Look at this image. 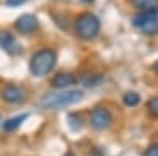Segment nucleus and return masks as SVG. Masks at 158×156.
<instances>
[{
    "label": "nucleus",
    "instance_id": "obj_1",
    "mask_svg": "<svg viewBox=\"0 0 158 156\" xmlns=\"http://www.w3.org/2000/svg\"><path fill=\"white\" fill-rule=\"evenodd\" d=\"M82 96H84L82 90H77V88H73V90L62 88V90H59V92L44 95L41 98V101H40V104H41V107L49 109V110L65 109V107L73 106V104L79 102L82 99Z\"/></svg>",
    "mask_w": 158,
    "mask_h": 156
},
{
    "label": "nucleus",
    "instance_id": "obj_2",
    "mask_svg": "<svg viewBox=\"0 0 158 156\" xmlns=\"http://www.w3.org/2000/svg\"><path fill=\"white\" fill-rule=\"evenodd\" d=\"M57 55L51 49H41L35 52L30 58V73L36 77H43L49 74L56 66Z\"/></svg>",
    "mask_w": 158,
    "mask_h": 156
},
{
    "label": "nucleus",
    "instance_id": "obj_3",
    "mask_svg": "<svg viewBox=\"0 0 158 156\" xmlns=\"http://www.w3.org/2000/svg\"><path fill=\"white\" fill-rule=\"evenodd\" d=\"M100 21L95 14L92 13H82L79 14L76 22H74V32L79 38L82 40H92L95 38L100 32Z\"/></svg>",
    "mask_w": 158,
    "mask_h": 156
},
{
    "label": "nucleus",
    "instance_id": "obj_4",
    "mask_svg": "<svg viewBox=\"0 0 158 156\" xmlns=\"http://www.w3.org/2000/svg\"><path fill=\"white\" fill-rule=\"evenodd\" d=\"M133 25L146 35L158 33V10L139 11L133 18Z\"/></svg>",
    "mask_w": 158,
    "mask_h": 156
},
{
    "label": "nucleus",
    "instance_id": "obj_5",
    "mask_svg": "<svg viewBox=\"0 0 158 156\" xmlns=\"http://www.w3.org/2000/svg\"><path fill=\"white\" fill-rule=\"evenodd\" d=\"M112 123V115L106 107H95L94 110L90 112V125L94 126L95 129H108Z\"/></svg>",
    "mask_w": 158,
    "mask_h": 156
},
{
    "label": "nucleus",
    "instance_id": "obj_6",
    "mask_svg": "<svg viewBox=\"0 0 158 156\" xmlns=\"http://www.w3.org/2000/svg\"><path fill=\"white\" fill-rule=\"evenodd\" d=\"M38 27H40V22H38V19L33 14H22L15 22V29L19 33H22V35L33 33V32L38 30Z\"/></svg>",
    "mask_w": 158,
    "mask_h": 156
},
{
    "label": "nucleus",
    "instance_id": "obj_7",
    "mask_svg": "<svg viewBox=\"0 0 158 156\" xmlns=\"http://www.w3.org/2000/svg\"><path fill=\"white\" fill-rule=\"evenodd\" d=\"M2 99L10 104H21L25 101V92L22 87L10 84L2 90Z\"/></svg>",
    "mask_w": 158,
    "mask_h": 156
},
{
    "label": "nucleus",
    "instance_id": "obj_8",
    "mask_svg": "<svg viewBox=\"0 0 158 156\" xmlns=\"http://www.w3.org/2000/svg\"><path fill=\"white\" fill-rule=\"evenodd\" d=\"M51 84H52V87H54V88H59V90L68 88V87H71V85L76 84V77H74V74H71V73L62 71V73H57L54 77H52Z\"/></svg>",
    "mask_w": 158,
    "mask_h": 156
},
{
    "label": "nucleus",
    "instance_id": "obj_9",
    "mask_svg": "<svg viewBox=\"0 0 158 156\" xmlns=\"http://www.w3.org/2000/svg\"><path fill=\"white\" fill-rule=\"evenodd\" d=\"M0 47L5 49L8 54H21V47L16 43V40L13 38L11 33L8 32H0Z\"/></svg>",
    "mask_w": 158,
    "mask_h": 156
},
{
    "label": "nucleus",
    "instance_id": "obj_10",
    "mask_svg": "<svg viewBox=\"0 0 158 156\" xmlns=\"http://www.w3.org/2000/svg\"><path fill=\"white\" fill-rule=\"evenodd\" d=\"M27 118V114H22V115H18V117H13V118L3 122V131L6 133H11V131H16V129L22 125V122Z\"/></svg>",
    "mask_w": 158,
    "mask_h": 156
},
{
    "label": "nucleus",
    "instance_id": "obj_11",
    "mask_svg": "<svg viewBox=\"0 0 158 156\" xmlns=\"http://www.w3.org/2000/svg\"><path fill=\"white\" fill-rule=\"evenodd\" d=\"M131 5L139 11L158 10V0H131Z\"/></svg>",
    "mask_w": 158,
    "mask_h": 156
},
{
    "label": "nucleus",
    "instance_id": "obj_12",
    "mask_svg": "<svg viewBox=\"0 0 158 156\" xmlns=\"http://www.w3.org/2000/svg\"><path fill=\"white\" fill-rule=\"evenodd\" d=\"M139 101H141V98H139V95H138V93H135V92H128V93H125V96H123V102H125V106H130V107L138 106Z\"/></svg>",
    "mask_w": 158,
    "mask_h": 156
},
{
    "label": "nucleus",
    "instance_id": "obj_13",
    "mask_svg": "<svg viewBox=\"0 0 158 156\" xmlns=\"http://www.w3.org/2000/svg\"><path fill=\"white\" fill-rule=\"evenodd\" d=\"M147 109H149V112H150L152 117H158V96L152 98L147 102Z\"/></svg>",
    "mask_w": 158,
    "mask_h": 156
},
{
    "label": "nucleus",
    "instance_id": "obj_14",
    "mask_svg": "<svg viewBox=\"0 0 158 156\" xmlns=\"http://www.w3.org/2000/svg\"><path fill=\"white\" fill-rule=\"evenodd\" d=\"M68 123H70V126L73 128V129H79V128H82V118L79 115H74V114H71L70 117H68Z\"/></svg>",
    "mask_w": 158,
    "mask_h": 156
},
{
    "label": "nucleus",
    "instance_id": "obj_15",
    "mask_svg": "<svg viewBox=\"0 0 158 156\" xmlns=\"http://www.w3.org/2000/svg\"><path fill=\"white\" fill-rule=\"evenodd\" d=\"M144 156H158V144H153V145H150V147L146 150Z\"/></svg>",
    "mask_w": 158,
    "mask_h": 156
},
{
    "label": "nucleus",
    "instance_id": "obj_16",
    "mask_svg": "<svg viewBox=\"0 0 158 156\" xmlns=\"http://www.w3.org/2000/svg\"><path fill=\"white\" fill-rule=\"evenodd\" d=\"M25 2H27V0H6V5L8 6H19Z\"/></svg>",
    "mask_w": 158,
    "mask_h": 156
},
{
    "label": "nucleus",
    "instance_id": "obj_17",
    "mask_svg": "<svg viewBox=\"0 0 158 156\" xmlns=\"http://www.w3.org/2000/svg\"><path fill=\"white\" fill-rule=\"evenodd\" d=\"M153 70H155V73H156V74H158V62H156V63H155V65H153Z\"/></svg>",
    "mask_w": 158,
    "mask_h": 156
},
{
    "label": "nucleus",
    "instance_id": "obj_18",
    "mask_svg": "<svg viewBox=\"0 0 158 156\" xmlns=\"http://www.w3.org/2000/svg\"><path fill=\"white\" fill-rule=\"evenodd\" d=\"M82 2H87V3H90V2H94V0H82Z\"/></svg>",
    "mask_w": 158,
    "mask_h": 156
}]
</instances>
